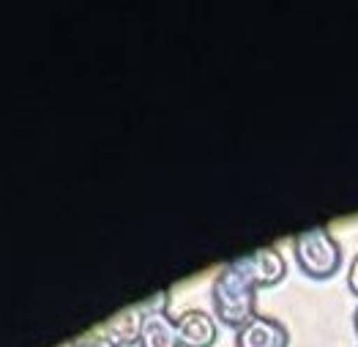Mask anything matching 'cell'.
Masks as SVG:
<instances>
[{"label": "cell", "instance_id": "2", "mask_svg": "<svg viewBox=\"0 0 358 347\" xmlns=\"http://www.w3.org/2000/svg\"><path fill=\"white\" fill-rule=\"evenodd\" d=\"M293 249H296V260H299L301 271L306 276H315V279L334 276L342 265L339 241L331 235L326 225H317V227L299 232L293 238Z\"/></svg>", "mask_w": 358, "mask_h": 347}, {"label": "cell", "instance_id": "11", "mask_svg": "<svg viewBox=\"0 0 358 347\" xmlns=\"http://www.w3.org/2000/svg\"><path fill=\"white\" fill-rule=\"evenodd\" d=\"M353 328H356V334H358V306H356V312H353Z\"/></svg>", "mask_w": 358, "mask_h": 347}, {"label": "cell", "instance_id": "7", "mask_svg": "<svg viewBox=\"0 0 358 347\" xmlns=\"http://www.w3.org/2000/svg\"><path fill=\"white\" fill-rule=\"evenodd\" d=\"M140 331H143V309L140 306H129L104 323V339L113 347H129L140 342Z\"/></svg>", "mask_w": 358, "mask_h": 347}, {"label": "cell", "instance_id": "6", "mask_svg": "<svg viewBox=\"0 0 358 347\" xmlns=\"http://www.w3.org/2000/svg\"><path fill=\"white\" fill-rule=\"evenodd\" d=\"M140 347H180L176 320L167 312H143Z\"/></svg>", "mask_w": 358, "mask_h": 347}, {"label": "cell", "instance_id": "1", "mask_svg": "<svg viewBox=\"0 0 358 347\" xmlns=\"http://www.w3.org/2000/svg\"><path fill=\"white\" fill-rule=\"evenodd\" d=\"M210 298H213L216 318L222 320L224 325H233L236 331L255 318L257 290H255V285L241 274L233 262H227L216 274L213 288H210Z\"/></svg>", "mask_w": 358, "mask_h": 347}, {"label": "cell", "instance_id": "4", "mask_svg": "<svg viewBox=\"0 0 358 347\" xmlns=\"http://www.w3.org/2000/svg\"><path fill=\"white\" fill-rule=\"evenodd\" d=\"M290 334L287 328L273 318L255 315L246 325L236 331V347H287Z\"/></svg>", "mask_w": 358, "mask_h": 347}, {"label": "cell", "instance_id": "10", "mask_svg": "<svg viewBox=\"0 0 358 347\" xmlns=\"http://www.w3.org/2000/svg\"><path fill=\"white\" fill-rule=\"evenodd\" d=\"M348 288H350L353 295H358V252L356 257H353V262H350V271H348Z\"/></svg>", "mask_w": 358, "mask_h": 347}, {"label": "cell", "instance_id": "8", "mask_svg": "<svg viewBox=\"0 0 358 347\" xmlns=\"http://www.w3.org/2000/svg\"><path fill=\"white\" fill-rule=\"evenodd\" d=\"M167 290H159L153 298H148V301H143V304H137L143 312H164V306H167Z\"/></svg>", "mask_w": 358, "mask_h": 347}, {"label": "cell", "instance_id": "9", "mask_svg": "<svg viewBox=\"0 0 358 347\" xmlns=\"http://www.w3.org/2000/svg\"><path fill=\"white\" fill-rule=\"evenodd\" d=\"M71 347H113L104 337H80L77 342H71Z\"/></svg>", "mask_w": 358, "mask_h": 347}, {"label": "cell", "instance_id": "3", "mask_svg": "<svg viewBox=\"0 0 358 347\" xmlns=\"http://www.w3.org/2000/svg\"><path fill=\"white\" fill-rule=\"evenodd\" d=\"M233 265H236L241 274L255 285V290L271 288V285L282 282L285 274H287V262H285L282 252H279L276 246L255 249V252L243 255V257H238V260H233Z\"/></svg>", "mask_w": 358, "mask_h": 347}, {"label": "cell", "instance_id": "5", "mask_svg": "<svg viewBox=\"0 0 358 347\" xmlns=\"http://www.w3.org/2000/svg\"><path fill=\"white\" fill-rule=\"evenodd\" d=\"M176 325H178L180 347H210L219 337L216 320L210 318L208 312H200V309L183 312L176 320Z\"/></svg>", "mask_w": 358, "mask_h": 347}]
</instances>
